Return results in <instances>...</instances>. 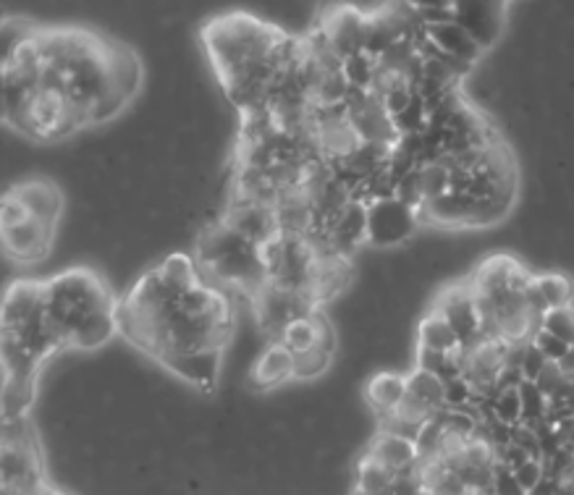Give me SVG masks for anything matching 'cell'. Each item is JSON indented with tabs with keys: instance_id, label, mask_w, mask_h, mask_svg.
Returning <instances> with one entry per match:
<instances>
[{
	"instance_id": "cell-5",
	"label": "cell",
	"mask_w": 574,
	"mask_h": 495,
	"mask_svg": "<svg viewBox=\"0 0 574 495\" xmlns=\"http://www.w3.org/2000/svg\"><path fill=\"white\" fill-rule=\"evenodd\" d=\"M328 239L333 255L352 260L360 252L362 244H367V205L360 200H352L344 207V213L333 220L323 231Z\"/></svg>"
},
{
	"instance_id": "cell-28",
	"label": "cell",
	"mask_w": 574,
	"mask_h": 495,
	"mask_svg": "<svg viewBox=\"0 0 574 495\" xmlns=\"http://www.w3.org/2000/svg\"><path fill=\"white\" fill-rule=\"evenodd\" d=\"M0 215H3V228L19 226V223L32 218L27 207H24V202H21L11 189H8L6 197H3V210H0Z\"/></svg>"
},
{
	"instance_id": "cell-4",
	"label": "cell",
	"mask_w": 574,
	"mask_h": 495,
	"mask_svg": "<svg viewBox=\"0 0 574 495\" xmlns=\"http://www.w3.org/2000/svg\"><path fill=\"white\" fill-rule=\"evenodd\" d=\"M506 3H464L457 0V24L467 29V35L478 42L480 48L493 50L501 40L506 24Z\"/></svg>"
},
{
	"instance_id": "cell-32",
	"label": "cell",
	"mask_w": 574,
	"mask_h": 495,
	"mask_svg": "<svg viewBox=\"0 0 574 495\" xmlns=\"http://www.w3.org/2000/svg\"><path fill=\"white\" fill-rule=\"evenodd\" d=\"M561 372L567 375V378H574V346H569V351L564 354V359L559 362Z\"/></svg>"
},
{
	"instance_id": "cell-3",
	"label": "cell",
	"mask_w": 574,
	"mask_h": 495,
	"mask_svg": "<svg viewBox=\"0 0 574 495\" xmlns=\"http://www.w3.org/2000/svg\"><path fill=\"white\" fill-rule=\"evenodd\" d=\"M223 349H205L189 351V354H166L158 359V365L168 370L176 380L192 385L205 396H215L218 385H221L223 372Z\"/></svg>"
},
{
	"instance_id": "cell-27",
	"label": "cell",
	"mask_w": 574,
	"mask_h": 495,
	"mask_svg": "<svg viewBox=\"0 0 574 495\" xmlns=\"http://www.w3.org/2000/svg\"><path fill=\"white\" fill-rule=\"evenodd\" d=\"M533 344L543 351V357H546L548 362H556V365H559L561 359H564V354L569 351V344H564L561 338H556L554 333H548V330L543 328L533 336Z\"/></svg>"
},
{
	"instance_id": "cell-33",
	"label": "cell",
	"mask_w": 574,
	"mask_h": 495,
	"mask_svg": "<svg viewBox=\"0 0 574 495\" xmlns=\"http://www.w3.org/2000/svg\"><path fill=\"white\" fill-rule=\"evenodd\" d=\"M462 495H493V493H485V490H464Z\"/></svg>"
},
{
	"instance_id": "cell-30",
	"label": "cell",
	"mask_w": 574,
	"mask_h": 495,
	"mask_svg": "<svg viewBox=\"0 0 574 495\" xmlns=\"http://www.w3.org/2000/svg\"><path fill=\"white\" fill-rule=\"evenodd\" d=\"M564 380H567V375L561 372V367L556 365V362H548L546 370L540 372L538 380H535V385L540 388V393L546 396V399H551L556 391H559L561 385H564Z\"/></svg>"
},
{
	"instance_id": "cell-26",
	"label": "cell",
	"mask_w": 574,
	"mask_h": 495,
	"mask_svg": "<svg viewBox=\"0 0 574 495\" xmlns=\"http://www.w3.org/2000/svg\"><path fill=\"white\" fill-rule=\"evenodd\" d=\"M514 477H517V482L522 485V488L530 493V490H535L540 485V482L546 480V464H543V459H527L522 467L514 469Z\"/></svg>"
},
{
	"instance_id": "cell-29",
	"label": "cell",
	"mask_w": 574,
	"mask_h": 495,
	"mask_svg": "<svg viewBox=\"0 0 574 495\" xmlns=\"http://www.w3.org/2000/svg\"><path fill=\"white\" fill-rule=\"evenodd\" d=\"M546 365H548V359L543 357V351H540L538 346L530 341L525 349V359H522V378H525L527 383H535L540 372L546 370Z\"/></svg>"
},
{
	"instance_id": "cell-7",
	"label": "cell",
	"mask_w": 574,
	"mask_h": 495,
	"mask_svg": "<svg viewBox=\"0 0 574 495\" xmlns=\"http://www.w3.org/2000/svg\"><path fill=\"white\" fill-rule=\"evenodd\" d=\"M11 192L24 202V207H27L32 218L58 228V220H61L63 213V194L53 181L29 179L24 181V184H16Z\"/></svg>"
},
{
	"instance_id": "cell-17",
	"label": "cell",
	"mask_w": 574,
	"mask_h": 495,
	"mask_svg": "<svg viewBox=\"0 0 574 495\" xmlns=\"http://www.w3.org/2000/svg\"><path fill=\"white\" fill-rule=\"evenodd\" d=\"M375 71H378V58L367 55L365 50H362V53L349 55V58L344 61L346 82H349V87H357V90H365V92L373 90Z\"/></svg>"
},
{
	"instance_id": "cell-23",
	"label": "cell",
	"mask_w": 574,
	"mask_h": 495,
	"mask_svg": "<svg viewBox=\"0 0 574 495\" xmlns=\"http://www.w3.org/2000/svg\"><path fill=\"white\" fill-rule=\"evenodd\" d=\"M493 417L506 425H519L522 422V399H519V388H504L491 399Z\"/></svg>"
},
{
	"instance_id": "cell-20",
	"label": "cell",
	"mask_w": 574,
	"mask_h": 495,
	"mask_svg": "<svg viewBox=\"0 0 574 495\" xmlns=\"http://www.w3.org/2000/svg\"><path fill=\"white\" fill-rule=\"evenodd\" d=\"M281 344H284L291 354H302V351H310L312 346H318V320H315V315L294 320V323L284 330Z\"/></svg>"
},
{
	"instance_id": "cell-10",
	"label": "cell",
	"mask_w": 574,
	"mask_h": 495,
	"mask_svg": "<svg viewBox=\"0 0 574 495\" xmlns=\"http://www.w3.org/2000/svg\"><path fill=\"white\" fill-rule=\"evenodd\" d=\"M407 396V378L396 372H375L365 385V401L373 406V414H391Z\"/></svg>"
},
{
	"instance_id": "cell-14",
	"label": "cell",
	"mask_w": 574,
	"mask_h": 495,
	"mask_svg": "<svg viewBox=\"0 0 574 495\" xmlns=\"http://www.w3.org/2000/svg\"><path fill=\"white\" fill-rule=\"evenodd\" d=\"M407 396L417 399L420 404H425L433 412H441L446 409V391H443V380L433 372L425 370H412L407 375Z\"/></svg>"
},
{
	"instance_id": "cell-11",
	"label": "cell",
	"mask_w": 574,
	"mask_h": 495,
	"mask_svg": "<svg viewBox=\"0 0 574 495\" xmlns=\"http://www.w3.org/2000/svg\"><path fill=\"white\" fill-rule=\"evenodd\" d=\"M116 310L95 312V315L84 317L82 323H79V328L74 330V336H71V349L92 351V349H100V346L108 344V341H111V338L118 333Z\"/></svg>"
},
{
	"instance_id": "cell-22",
	"label": "cell",
	"mask_w": 574,
	"mask_h": 495,
	"mask_svg": "<svg viewBox=\"0 0 574 495\" xmlns=\"http://www.w3.org/2000/svg\"><path fill=\"white\" fill-rule=\"evenodd\" d=\"M35 35H40V29H37L32 21L19 19V16L11 19V16H8V19L3 21V61H8L24 42H29Z\"/></svg>"
},
{
	"instance_id": "cell-12",
	"label": "cell",
	"mask_w": 574,
	"mask_h": 495,
	"mask_svg": "<svg viewBox=\"0 0 574 495\" xmlns=\"http://www.w3.org/2000/svg\"><path fill=\"white\" fill-rule=\"evenodd\" d=\"M417 346H422V349H433V351H441V354H451V351H457L459 346V338L457 333L451 330V325L446 323V317L438 315V312L428 310L425 312V317H422L420 323H417Z\"/></svg>"
},
{
	"instance_id": "cell-24",
	"label": "cell",
	"mask_w": 574,
	"mask_h": 495,
	"mask_svg": "<svg viewBox=\"0 0 574 495\" xmlns=\"http://www.w3.org/2000/svg\"><path fill=\"white\" fill-rule=\"evenodd\" d=\"M543 330L554 333L564 344L574 346V307L548 310L546 317H543Z\"/></svg>"
},
{
	"instance_id": "cell-18",
	"label": "cell",
	"mask_w": 574,
	"mask_h": 495,
	"mask_svg": "<svg viewBox=\"0 0 574 495\" xmlns=\"http://www.w3.org/2000/svg\"><path fill=\"white\" fill-rule=\"evenodd\" d=\"M333 365V354H328L320 346H312L310 351L294 354V380H318L323 378Z\"/></svg>"
},
{
	"instance_id": "cell-25",
	"label": "cell",
	"mask_w": 574,
	"mask_h": 495,
	"mask_svg": "<svg viewBox=\"0 0 574 495\" xmlns=\"http://www.w3.org/2000/svg\"><path fill=\"white\" fill-rule=\"evenodd\" d=\"M396 200L404 202L407 207L417 210L420 213V207L425 205V194H422V181H420V168H415L412 173H407L399 184H396Z\"/></svg>"
},
{
	"instance_id": "cell-31",
	"label": "cell",
	"mask_w": 574,
	"mask_h": 495,
	"mask_svg": "<svg viewBox=\"0 0 574 495\" xmlns=\"http://www.w3.org/2000/svg\"><path fill=\"white\" fill-rule=\"evenodd\" d=\"M493 495H527V490L519 485L512 469H506L504 464H498L496 482H493Z\"/></svg>"
},
{
	"instance_id": "cell-16",
	"label": "cell",
	"mask_w": 574,
	"mask_h": 495,
	"mask_svg": "<svg viewBox=\"0 0 574 495\" xmlns=\"http://www.w3.org/2000/svg\"><path fill=\"white\" fill-rule=\"evenodd\" d=\"M535 283H538L540 294H543V299H546L548 310L572 307L574 281L567 273H559V270H546V273H538Z\"/></svg>"
},
{
	"instance_id": "cell-19",
	"label": "cell",
	"mask_w": 574,
	"mask_h": 495,
	"mask_svg": "<svg viewBox=\"0 0 574 495\" xmlns=\"http://www.w3.org/2000/svg\"><path fill=\"white\" fill-rule=\"evenodd\" d=\"M519 399H522V422L519 425L527 427H540L548 422V399L540 393L535 383H522L519 385Z\"/></svg>"
},
{
	"instance_id": "cell-6",
	"label": "cell",
	"mask_w": 574,
	"mask_h": 495,
	"mask_svg": "<svg viewBox=\"0 0 574 495\" xmlns=\"http://www.w3.org/2000/svg\"><path fill=\"white\" fill-rule=\"evenodd\" d=\"M289 380H294V354L284 344H268L249 370V385L257 393H265Z\"/></svg>"
},
{
	"instance_id": "cell-8",
	"label": "cell",
	"mask_w": 574,
	"mask_h": 495,
	"mask_svg": "<svg viewBox=\"0 0 574 495\" xmlns=\"http://www.w3.org/2000/svg\"><path fill=\"white\" fill-rule=\"evenodd\" d=\"M367 459H373L375 464L386 467L388 472H407V469H415L420 464L417 459V448L412 440L402 438V435L394 433H378L370 443H367L365 451Z\"/></svg>"
},
{
	"instance_id": "cell-15",
	"label": "cell",
	"mask_w": 574,
	"mask_h": 495,
	"mask_svg": "<svg viewBox=\"0 0 574 495\" xmlns=\"http://www.w3.org/2000/svg\"><path fill=\"white\" fill-rule=\"evenodd\" d=\"M396 475L388 472L386 467L375 464L373 459L362 456V461L357 464V475H354V488L362 495H388L391 493V485H394Z\"/></svg>"
},
{
	"instance_id": "cell-21",
	"label": "cell",
	"mask_w": 574,
	"mask_h": 495,
	"mask_svg": "<svg viewBox=\"0 0 574 495\" xmlns=\"http://www.w3.org/2000/svg\"><path fill=\"white\" fill-rule=\"evenodd\" d=\"M420 181L425 202L441 200V197L451 192V171L443 163L420 165Z\"/></svg>"
},
{
	"instance_id": "cell-1",
	"label": "cell",
	"mask_w": 574,
	"mask_h": 495,
	"mask_svg": "<svg viewBox=\"0 0 574 495\" xmlns=\"http://www.w3.org/2000/svg\"><path fill=\"white\" fill-rule=\"evenodd\" d=\"M420 228L417 210L396 197L367 205V244L375 249H404L415 241Z\"/></svg>"
},
{
	"instance_id": "cell-13",
	"label": "cell",
	"mask_w": 574,
	"mask_h": 495,
	"mask_svg": "<svg viewBox=\"0 0 574 495\" xmlns=\"http://www.w3.org/2000/svg\"><path fill=\"white\" fill-rule=\"evenodd\" d=\"M158 270H160V275H163V281L171 286V291L176 296L187 294V291L194 289L197 283H202L197 262H194L189 255H181V252L168 255L166 260L160 262Z\"/></svg>"
},
{
	"instance_id": "cell-2",
	"label": "cell",
	"mask_w": 574,
	"mask_h": 495,
	"mask_svg": "<svg viewBox=\"0 0 574 495\" xmlns=\"http://www.w3.org/2000/svg\"><path fill=\"white\" fill-rule=\"evenodd\" d=\"M433 312L446 317V323L457 333L462 349H472V346L485 344L480 336V312L475 304V294H472L470 283L464 286H446L438 291L436 304L430 307Z\"/></svg>"
},
{
	"instance_id": "cell-9",
	"label": "cell",
	"mask_w": 574,
	"mask_h": 495,
	"mask_svg": "<svg viewBox=\"0 0 574 495\" xmlns=\"http://www.w3.org/2000/svg\"><path fill=\"white\" fill-rule=\"evenodd\" d=\"M428 37L438 45L443 55H449L454 61L467 63V66H475L478 69L480 58H483V48L478 42L467 35V29L459 27L457 21H449V24H436V27H425Z\"/></svg>"
}]
</instances>
